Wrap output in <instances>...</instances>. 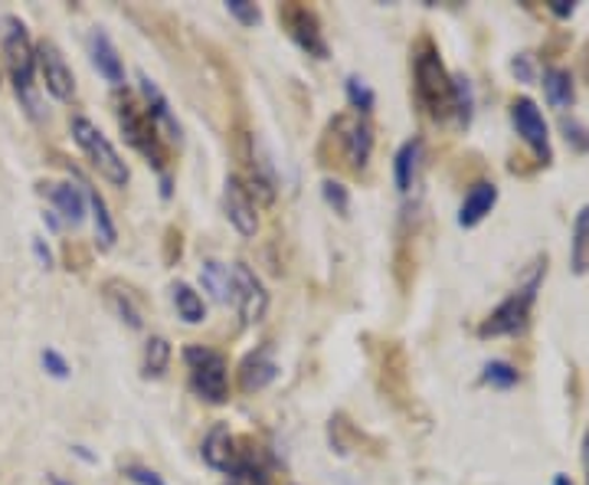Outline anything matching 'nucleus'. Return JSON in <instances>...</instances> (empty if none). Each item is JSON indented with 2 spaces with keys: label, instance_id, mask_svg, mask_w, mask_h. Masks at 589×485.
Segmentation results:
<instances>
[{
  "label": "nucleus",
  "instance_id": "1",
  "mask_svg": "<svg viewBox=\"0 0 589 485\" xmlns=\"http://www.w3.org/2000/svg\"><path fill=\"white\" fill-rule=\"evenodd\" d=\"M412 79L416 102L432 122H445L449 115H455V82L429 40H419V46L412 49Z\"/></svg>",
  "mask_w": 589,
  "mask_h": 485
},
{
  "label": "nucleus",
  "instance_id": "2",
  "mask_svg": "<svg viewBox=\"0 0 589 485\" xmlns=\"http://www.w3.org/2000/svg\"><path fill=\"white\" fill-rule=\"evenodd\" d=\"M0 49H3V66L7 76L20 95V102L26 105V112L36 119L39 115V102L33 95V72H36V46L23 26V20L16 16H3V30H0Z\"/></svg>",
  "mask_w": 589,
  "mask_h": 485
},
{
  "label": "nucleus",
  "instance_id": "3",
  "mask_svg": "<svg viewBox=\"0 0 589 485\" xmlns=\"http://www.w3.org/2000/svg\"><path fill=\"white\" fill-rule=\"evenodd\" d=\"M547 275V256L537 259L531 279L524 285H518L498 308H491L482 325H478V335L482 338H508V335H521L528 331L531 325V315H534V302H537V289H541V279Z\"/></svg>",
  "mask_w": 589,
  "mask_h": 485
},
{
  "label": "nucleus",
  "instance_id": "4",
  "mask_svg": "<svg viewBox=\"0 0 589 485\" xmlns=\"http://www.w3.org/2000/svg\"><path fill=\"white\" fill-rule=\"evenodd\" d=\"M72 138H76V145L82 148V155L92 161V168H95L109 184L128 188V181H132L128 165L122 161V155L115 151V145H112L86 115H76V119H72Z\"/></svg>",
  "mask_w": 589,
  "mask_h": 485
},
{
  "label": "nucleus",
  "instance_id": "5",
  "mask_svg": "<svg viewBox=\"0 0 589 485\" xmlns=\"http://www.w3.org/2000/svg\"><path fill=\"white\" fill-rule=\"evenodd\" d=\"M184 364L191 371V387L196 397H203L206 404H223L229 397V364L219 351L191 345L184 348Z\"/></svg>",
  "mask_w": 589,
  "mask_h": 485
},
{
  "label": "nucleus",
  "instance_id": "6",
  "mask_svg": "<svg viewBox=\"0 0 589 485\" xmlns=\"http://www.w3.org/2000/svg\"><path fill=\"white\" fill-rule=\"evenodd\" d=\"M115 119H118V128L125 135V142L132 148H138L148 165H155L158 171H165L168 165V151L161 145V132L155 128V122L148 119V112L141 105H135V99H118V109H115Z\"/></svg>",
  "mask_w": 589,
  "mask_h": 485
},
{
  "label": "nucleus",
  "instance_id": "7",
  "mask_svg": "<svg viewBox=\"0 0 589 485\" xmlns=\"http://www.w3.org/2000/svg\"><path fill=\"white\" fill-rule=\"evenodd\" d=\"M331 138L338 142V151L351 171H364L374 151V128L361 115H338L331 122Z\"/></svg>",
  "mask_w": 589,
  "mask_h": 485
},
{
  "label": "nucleus",
  "instance_id": "8",
  "mask_svg": "<svg viewBox=\"0 0 589 485\" xmlns=\"http://www.w3.org/2000/svg\"><path fill=\"white\" fill-rule=\"evenodd\" d=\"M511 125H514V132L521 135V142L534 151L537 165L547 168V165L554 161V148H551V128H547L544 112L537 109V102L528 99V95L514 99V102H511Z\"/></svg>",
  "mask_w": 589,
  "mask_h": 485
},
{
  "label": "nucleus",
  "instance_id": "9",
  "mask_svg": "<svg viewBox=\"0 0 589 485\" xmlns=\"http://www.w3.org/2000/svg\"><path fill=\"white\" fill-rule=\"evenodd\" d=\"M279 20L288 30V36L298 43V49H305L315 59H328V40H325L321 20H318V13L312 7H305L298 0L282 3L279 7Z\"/></svg>",
  "mask_w": 589,
  "mask_h": 485
},
{
  "label": "nucleus",
  "instance_id": "10",
  "mask_svg": "<svg viewBox=\"0 0 589 485\" xmlns=\"http://www.w3.org/2000/svg\"><path fill=\"white\" fill-rule=\"evenodd\" d=\"M229 279H233V302H236L242 322L259 325L265 318V312H269V292H265L262 279L246 262H233Z\"/></svg>",
  "mask_w": 589,
  "mask_h": 485
},
{
  "label": "nucleus",
  "instance_id": "11",
  "mask_svg": "<svg viewBox=\"0 0 589 485\" xmlns=\"http://www.w3.org/2000/svg\"><path fill=\"white\" fill-rule=\"evenodd\" d=\"M36 69L46 82V92L59 102H69L76 95V79H72V69L66 63V56L59 53L56 43L43 40L36 43Z\"/></svg>",
  "mask_w": 589,
  "mask_h": 485
},
{
  "label": "nucleus",
  "instance_id": "12",
  "mask_svg": "<svg viewBox=\"0 0 589 485\" xmlns=\"http://www.w3.org/2000/svg\"><path fill=\"white\" fill-rule=\"evenodd\" d=\"M223 211H226V221L239 230V237L252 240L256 230H259V214H256V201L249 198L246 184L233 174L223 188Z\"/></svg>",
  "mask_w": 589,
  "mask_h": 485
},
{
  "label": "nucleus",
  "instance_id": "13",
  "mask_svg": "<svg viewBox=\"0 0 589 485\" xmlns=\"http://www.w3.org/2000/svg\"><path fill=\"white\" fill-rule=\"evenodd\" d=\"M138 89H141V95H145V112H148V119L155 122V128L158 132H165V138L168 142H178L181 145V122H178V115L171 112V102H168V95L158 89V82L148 76V72H138Z\"/></svg>",
  "mask_w": 589,
  "mask_h": 485
},
{
  "label": "nucleus",
  "instance_id": "14",
  "mask_svg": "<svg viewBox=\"0 0 589 485\" xmlns=\"http://www.w3.org/2000/svg\"><path fill=\"white\" fill-rule=\"evenodd\" d=\"M279 377V361H275V351L272 345H262L256 351H249L239 364V391L242 394H259L265 391L272 381Z\"/></svg>",
  "mask_w": 589,
  "mask_h": 485
},
{
  "label": "nucleus",
  "instance_id": "15",
  "mask_svg": "<svg viewBox=\"0 0 589 485\" xmlns=\"http://www.w3.org/2000/svg\"><path fill=\"white\" fill-rule=\"evenodd\" d=\"M89 56H92V66L99 69V76H105L112 86H125L122 56H118V49H115V43L109 40L105 30H92L89 33Z\"/></svg>",
  "mask_w": 589,
  "mask_h": 485
},
{
  "label": "nucleus",
  "instance_id": "16",
  "mask_svg": "<svg viewBox=\"0 0 589 485\" xmlns=\"http://www.w3.org/2000/svg\"><path fill=\"white\" fill-rule=\"evenodd\" d=\"M203 460H206V466H213V470H219V473H233V466L239 463V450H236V440H233V433H229V427L226 424H216L209 433H206V440H203Z\"/></svg>",
  "mask_w": 589,
  "mask_h": 485
},
{
  "label": "nucleus",
  "instance_id": "17",
  "mask_svg": "<svg viewBox=\"0 0 589 485\" xmlns=\"http://www.w3.org/2000/svg\"><path fill=\"white\" fill-rule=\"evenodd\" d=\"M495 204H498V188L491 181H478L458 207V227H465V230L478 227L495 211Z\"/></svg>",
  "mask_w": 589,
  "mask_h": 485
},
{
  "label": "nucleus",
  "instance_id": "18",
  "mask_svg": "<svg viewBox=\"0 0 589 485\" xmlns=\"http://www.w3.org/2000/svg\"><path fill=\"white\" fill-rule=\"evenodd\" d=\"M46 194H49V201H53V207H56V214L66 221V224H72V227H79L82 221H86V191H82V184L76 188L72 181H59V184H46Z\"/></svg>",
  "mask_w": 589,
  "mask_h": 485
},
{
  "label": "nucleus",
  "instance_id": "19",
  "mask_svg": "<svg viewBox=\"0 0 589 485\" xmlns=\"http://www.w3.org/2000/svg\"><path fill=\"white\" fill-rule=\"evenodd\" d=\"M544 95H547V102H551L554 109H560V112L574 109V102H577V82H574V72L564 69V66H551V69H544Z\"/></svg>",
  "mask_w": 589,
  "mask_h": 485
},
{
  "label": "nucleus",
  "instance_id": "20",
  "mask_svg": "<svg viewBox=\"0 0 589 485\" xmlns=\"http://www.w3.org/2000/svg\"><path fill=\"white\" fill-rule=\"evenodd\" d=\"M419 158H422V142L419 138H409L399 145L396 158H393V181H396V191L399 194H409L412 181H416V168H419Z\"/></svg>",
  "mask_w": 589,
  "mask_h": 485
},
{
  "label": "nucleus",
  "instance_id": "21",
  "mask_svg": "<svg viewBox=\"0 0 589 485\" xmlns=\"http://www.w3.org/2000/svg\"><path fill=\"white\" fill-rule=\"evenodd\" d=\"M82 191H86V201H89V207H92V221H95V240L102 249H112L115 240H118V230H115V221H112V214H109V204L102 201V194L92 188V184H86L82 181Z\"/></svg>",
  "mask_w": 589,
  "mask_h": 485
},
{
  "label": "nucleus",
  "instance_id": "22",
  "mask_svg": "<svg viewBox=\"0 0 589 485\" xmlns=\"http://www.w3.org/2000/svg\"><path fill=\"white\" fill-rule=\"evenodd\" d=\"M570 269H574V275H589V204L577 214V221H574Z\"/></svg>",
  "mask_w": 589,
  "mask_h": 485
},
{
  "label": "nucleus",
  "instance_id": "23",
  "mask_svg": "<svg viewBox=\"0 0 589 485\" xmlns=\"http://www.w3.org/2000/svg\"><path fill=\"white\" fill-rule=\"evenodd\" d=\"M200 282H203V289H206L216 302H229V298H233L229 266H223V262H216V259L203 262V269H200Z\"/></svg>",
  "mask_w": 589,
  "mask_h": 485
},
{
  "label": "nucleus",
  "instance_id": "24",
  "mask_svg": "<svg viewBox=\"0 0 589 485\" xmlns=\"http://www.w3.org/2000/svg\"><path fill=\"white\" fill-rule=\"evenodd\" d=\"M174 308H178V315L188 322V325H200L203 318H206V308H203V298H200V292H196L194 285H188V282H174Z\"/></svg>",
  "mask_w": 589,
  "mask_h": 485
},
{
  "label": "nucleus",
  "instance_id": "25",
  "mask_svg": "<svg viewBox=\"0 0 589 485\" xmlns=\"http://www.w3.org/2000/svg\"><path fill=\"white\" fill-rule=\"evenodd\" d=\"M168 364H171V345H168V338H158V335L148 338L145 358H141V374L145 377H165Z\"/></svg>",
  "mask_w": 589,
  "mask_h": 485
},
{
  "label": "nucleus",
  "instance_id": "26",
  "mask_svg": "<svg viewBox=\"0 0 589 485\" xmlns=\"http://www.w3.org/2000/svg\"><path fill=\"white\" fill-rule=\"evenodd\" d=\"M105 289H109V302H112V308L118 312V318L128 322V328H141V325H145V322H141V308L135 305L132 292L122 289L118 282H109Z\"/></svg>",
  "mask_w": 589,
  "mask_h": 485
},
{
  "label": "nucleus",
  "instance_id": "27",
  "mask_svg": "<svg viewBox=\"0 0 589 485\" xmlns=\"http://www.w3.org/2000/svg\"><path fill=\"white\" fill-rule=\"evenodd\" d=\"M482 384L498 387V391H511V387L521 384V374H518V368L508 364V361H488L485 371H482Z\"/></svg>",
  "mask_w": 589,
  "mask_h": 485
},
{
  "label": "nucleus",
  "instance_id": "28",
  "mask_svg": "<svg viewBox=\"0 0 589 485\" xmlns=\"http://www.w3.org/2000/svg\"><path fill=\"white\" fill-rule=\"evenodd\" d=\"M348 102H351V109L364 119V115H371L374 112V92H371V86L364 82V79H358V76H351L348 79Z\"/></svg>",
  "mask_w": 589,
  "mask_h": 485
},
{
  "label": "nucleus",
  "instance_id": "29",
  "mask_svg": "<svg viewBox=\"0 0 589 485\" xmlns=\"http://www.w3.org/2000/svg\"><path fill=\"white\" fill-rule=\"evenodd\" d=\"M452 82H455V119H458V125H468L472 122V82L465 79V76H452Z\"/></svg>",
  "mask_w": 589,
  "mask_h": 485
},
{
  "label": "nucleus",
  "instance_id": "30",
  "mask_svg": "<svg viewBox=\"0 0 589 485\" xmlns=\"http://www.w3.org/2000/svg\"><path fill=\"white\" fill-rule=\"evenodd\" d=\"M321 194H325V201H328V207H335V214H341V217H348V211H351V194H348V188L341 184V181H325L321 184Z\"/></svg>",
  "mask_w": 589,
  "mask_h": 485
},
{
  "label": "nucleus",
  "instance_id": "31",
  "mask_svg": "<svg viewBox=\"0 0 589 485\" xmlns=\"http://www.w3.org/2000/svg\"><path fill=\"white\" fill-rule=\"evenodd\" d=\"M560 128H564L570 148H577V151L589 155V128L584 122H577V119H560Z\"/></svg>",
  "mask_w": 589,
  "mask_h": 485
},
{
  "label": "nucleus",
  "instance_id": "32",
  "mask_svg": "<svg viewBox=\"0 0 589 485\" xmlns=\"http://www.w3.org/2000/svg\"><path fill=\"white\" fill-rule=\"evenodd\" d=\"M226 10H229V16H236L242 26H256V23L262 20L259 7L249 3V0H226Z\"/></svg>",
  "mask_w": 589,
  "mask_h": 485
},
{
  "label": "nucleus",
  "instance_id": "33",
  "mask_svg": "<svg viewBox=\"0 0 589 485\" xmlns=\"http://www.w3.org/2000/svg\"><path fill=\"white\" fill-rule=\"evenodd\" d=\"M43 368H46V374L49 377H56V381H66L72 371H69V364H66V358L59 354V351H53V348H46L43 351Z\"/></svg>",
  "mask_w": 589,
  "mask_h": 485
},
{
  "label": "nucleus",
  "instance_id": "34",
  "mask_svg": "<svg viewBox=\"0 0 589 485\" xmlns=\"http://www.w3.org/2000/svg\"><path fill=\"white\" fill-rule=\"evenodd\" d=\"M125 480L135 485H168L155 470H148V466H125Z\"/></svg>",
  "mask_w": 589,
  "mask_h": 485
},
{
  "label": "nucleus",
  "instance_id": "35",
  "mask_svg": "<svg viewBox=\"0 0 589 485\" xmlns=\"http://www.w3.org/2000/svg\"><path fill=\"white\" fill-rule=\"evenodd\" d=\"M511 72H514L524 86H531V82H534V66H531V56H528V53H518V56L511 59Z\"/></svg>",
  "mask_w": 589,
  "mask_h": 485
},
{
  "label": "nucleus",
  "instance_id": "36",
  "mask_svg": "<svg viewBox=\"0 0 589 485\" xmlns=\"http://www.w3.org/2000/svg\"><path fill=\"white\" fill-rule=\"evenodd\" d=\"M547 10H551L557 20H570V16L577 13V3H570V0H551Z\"/></svg>",
  "mask_w": 589,
  "mask_h": 485
},
{
  "label": "nucleus",
  "instance_id": "37",
  "mask_svg": "<svg viewBox=\"0 0 589 485\" xmlns=\"http://www.w3.org/2000/svg\"><path fill=\"white\" fill-rule=\"evenodd\" d=\"M33 252H36V256H39V262H43V266H46V269H49V266H53V256H49V249H46V246H43V240H33Z\"/></svg>",
  "mask_w": 589,
  "mask_h": 485
},
{
  "label": "nucleus",
  "instance_id": "38",
  "mask_svg": "<svg viewBox=\"0 0 589 485\" xmlns=\"http://www.w3.org/2000/svg\"><path fill=\"white\" fill-rule=\"evenodd\" d=\"M584 466H587V485H589V433L584 437Z\"/></svg>",
  "mask_w": 589,
  "mask_h": 485
},
{
  "label": "nucleus",
  "instance_id": "39",
  "mask_svg": "<svg viewBox=\"0 0 589 485\" xmlns=\"http://www.w3.org/2000/svg\"><path fill=\"white\" fill-rule=\"evenodd\" d=\"M554 485H574V483H570V476H564V473H557V476H554Z\"/></svg>",
  "mask_w": 589,
  "mask_h": 485
},
{
  "label": "nucleus",
  "instance_id": "40",
  "mask_svg": "<svg viewBox=\"0 0 589 485\" xmlns=\"http://www.w3.org/2000/svg\"><path fill=\"white\" fill-rule=\"evenodd\" d=\"M49 485H72V483H66L63 476H49Z\"/></svg>",
  "mask_w": 589,
  "mask_h": 485
},
{
  "label": "nucleus",
  "instance_id": "41",
  "mask_svg": "<svg viewBox=\"0 0 589 485\" xmlns=\"http://www.w3.org/2000/svg\"><path fill=\"white\" fill-rule=\"evenodd\" d=\"M584 69H587V79H589V46H587V56H584Z\"/></svg>",
  "mask_w": 589,
  "mask_h": 485
}]
</instances>
